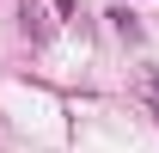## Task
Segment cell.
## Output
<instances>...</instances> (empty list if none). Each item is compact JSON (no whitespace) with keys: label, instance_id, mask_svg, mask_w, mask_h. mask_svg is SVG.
Segmentation results:
<instances>
[{"label":"cell","instance_id":"6da1fadb","mask_svg":"<svg viewBox=\"0 0 159 153\" xmlns=\"http://www.w3.org/2000/svg\"><path fill=\"white\" fill-rule=\"evenodd\" d=\"M141 98H147V110L159 116V67H147V80H141Z\"/></svg>","mask_w":159,"mask_h":153}]
</instances>
